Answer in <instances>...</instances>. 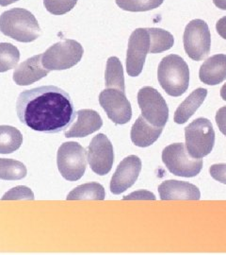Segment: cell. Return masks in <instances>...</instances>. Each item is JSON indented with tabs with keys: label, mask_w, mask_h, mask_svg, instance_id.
<instances>
[{
	"label": "cell",
	"mask_w": 226,
	"mask_h": 255,
	"mask_svg": "<svg viewBox=\"0 0 226 255\" xmlns=\"http://www.w3.org/2000/svg\"><path fill=\"white\" fill-rule=\"evenodd\" d=\"M19 120L45 133H58L71 126L75 111L70 95L54 85L26 90L16 101Z\"/></svg>",
	"instance_id": "cell-1"
},
{
	"label": "cell",
	"mask_w": 226,
	"mask_h": 255,
	"mask_svg": "<svg viewBox=\"0 0 226 255\" xmlns=\"http://www.w3.org/2000/svg\"><path fill=\"white\" fill-rule=\"evenodd\" d=\"M0 31L21 43L33 42L42 35L36 17L23 8L10 9L0 15Z\"/></svg>",
	"instance_id": "cell-2"
},
{
	"label": "cell",
	"mask_w": 226,
	"mask_h": 255,
	"mask_svg": "<svg viewBox=\"0 0 226 255\" xmlns=\"http://www.w3.org/2000/svg\"><path fill=\"white\" fill-rule=\"evenodd\" d=\"M157 79L163 90L171 97H180L190 85V69L180 56L164 57L158 64Z\"/></svg>",
	"instance_id": "cell-3"
},
{
	"label": "cell",
	"mask_w": 226,
	"mask_h": 255,
	"mask_svg": "<svg viewBox=\"0 0 226 255\" xmlns=\"http://www.w3.org/2000/svg\"><path fill=\"white\" fill-rule=\"evenodd\" d=\"M84 49L71 39H65L50 46L42 57V64L49 71L66 70L81 61Z\"/></svg>",
	"instance_id": "cell-4"
},
{
	"label": "cell",
	"mask_w": 226,
	"mask_h": 255,
	"mask_svg": "<svg viewBox=\"0 0 226 255\" xmlns=\"http://www.w3.org/2000/svg\"><path fill=\"white\" fill-rule=\"evenodd\" d=\"M185 138L189 154L196 159L204 158L212 151L215 144L212 123L204 118L195 119L185 128Z\"/></svg>",
	"instance_id": "cell-5"
},
{
	"label": "cell",
	"mask_w": 226,
	"mask_h": 255,
	"mask_svg": "<svg viewBox=\"0 0 226 255\" xmlns=\"http://www.w3.org/2000/svg\"><path fill=\"white\" fill-rule=\"evenodd\" d=\"M57 164L65 180L75 182L81 179L86 171V150L76 142H66L59 147Z\"/></svg>",
	"instance_id": "cell-6"
},
{
	"label": "cell",
	"mask_w": 226,
	"mask_h": 255,
	"mask_svg": "<svg viewBox=\"0 0 226 255\" xmlns=\"http://www.w3.org/2000/svg\"><path fill=\"white\" fill-rule=\"evenodd\" d=\"M162 161L171 173L179 177H195L203 168V160L191 157L182 143L166 146L162 151Z\"/></svg>",
	"instance_id": "cell-7"
},
{
	"label": "cell",
	"mask_w": 226,
	"mask_h": 255,
	"mask_svg": "<svg viewBox=\"0 0 226 255\" xmlns=\"http://www.w3.org/2000/svg\"><path fill=\"white\" fill-rule=\"evenodd\" d=\"M186 53L193 61L208 57L211 46V34L208 25L202 19H194L187 25L183 37Z\"/></svg>",
	"instance_id": "cell-8"
},
{
	"label": "cell",
	"mask_w": 226,
	"mask_h": 255,
	"mask_svg": "<svg viewBox=\"0 0 226 255\" xmlns=\"http://www.w3.org/2000/svg\"><path fill=\"white\" fill-rule=\"evenodd\" d=\"M138 104L144 119L154 127L163 128L169 119V108L161 94L145 86L138 93Z\"/></svg>",
	"instance_id": "cell-9"
},
{
	"label": "cell",
	"mask_w": 226,
	"mask_h": 255,
	"mask_svg": "<svg viewBox=\"0 0 226 255\" xmlns=\"http://www.w3.org/2000/svg\"><path fill=\"white\" fill-rule=\"evenodd\" d=\"M151 40L147 28H137L128 40L127 52V72L137 77L143 72L146 56L150 51Z\"/></svg>",
	"instance_id": "cell-10"
},
{
	"label": "cell",
	"mask_w": 226,
	"mask_h": 255,
	"mask_svg": "<svg viewBox=\"0 0 226 255\" xmlns=\"http://www.w3.org/2000/svg\"><path fill=\"white\" fill-rule=\"evenodd\" d=\"M99 103L108 118L115 124H127L132 118V108L126 92L107 88L100 93Z\"/></svg>",
	"instance_id": "cell-11"
},
{
	"label": "cell",
	"mask_w": 226,
	"mask_h": 255,
	"mask_svg": "<svg viewBox=\"0 0 226 255\" xmlns=\"http://www.w3.org/2000/svg\"><path fill=\"white\" fill-rule=\"evenodd\" d=\"M88 162L91 170L99 176L109 173L114 162L113 146L103 133L93 137L88 147Z\"/></svg>",
	"instance_id": "cell-12"
},
{
	"label": "cell",
	"mask_w": 226,
	"mask_h": 255,
	"mask_svg": "<svg viewBox=\"0 0 226 255\" xmlns=\"http://www.w3.org/2000/svg\"><path fill=\"white\" fill-rule=\"evenodd\" d=\"M142 170V161L136 155L125 158L117 166L110 182V191L120 195L130 188L139 178Z\"/></svg>",
	"instance_id": "cell-13"
},
{
	"label": "cell",
	"mask_w": 226,
	"mask_h": 255,
	"mask_svg": "<svg viewBox=\"0 0 226 255\" xmlns=\"http://www.w3.org/2000/svg\"><path fill=\"white\" fill-rule=\"evenodd\" d=\"M43 54L35 55L19 64L13 71V81L20 86H27L42 80L49 74L42 64Z\"/></svg>",
	"instance_id": "cell-14"
},
{
	"label": "cell",
	"mask_w": 226,
	"mask_h": 255,
	"mask_svg": "<svg viewBox=\"0 0 226 255\" xmlns=\"http://www.w3.org/2000/svg\"><path fill=\"white\" fill-rule=\"evenodd\" d=\"M158 193L162 201H199L201 193L192 183L170 180L158 186Z\"/></svg>",
	"instance_id": "cell-15"
},
{
	"label": "cell",
	"mask_w": 226,
	"mask_h": 255,
	"mask_svg": "<svg viewBox=\"0 0 226 255\" xmlns=\"http://www.w3.org/2000/svg\"><path fill=\"white\" fill-rule=\"evenodd\" d=\"M77 120L65 131L66 138L85 137L97 131L103 126V120L99 114L93 110L83 109L76 112Z\"/></svg>",
	"instance_id": "cell-16"
},
{
	"label": "cell",
	"mask_w": 226,
	"mask_h": 255,
	"mask_svg": "<svg viewBox=\"0 0 226 255\" xmlns=\"http://www.w3.org/2000/svg\"><path fill=\"white\" fill-rule=\"evenodd\" d=\"M200 81L208 85H217L226 80V55L217 54L208 58L201 65Z\"/></svg>",
	"instance_id": "cell-17"
},
{
	"label": "cell",
	"mask_w": 226,
	"mask_h": 255,
	"mask_svg": "<svg viewBox=\"0 0 226 255\" xmlns=\"http://www.w3.org/2000/svg\"><path fill=\"white\" fill-rule=\"evenodd\" d=\"M162 130L163 128L154 127L141 116L131 128V141L135 146L147 147L153 145L159 138Z\"/></svg>",
	"instance_id": "cell-18"
},
{
	"label": "cell",
	"mask_w": 226,
	"mask_h": 255,
	"mask_svg": "<svg viewBox=\"0 0 226 255\" xmlns=\"http://www.w3.org/2000/svg\"><path fill=\"white\" fill-rule=\"evenodd\" d=\"M208 96V90L198 88L192 92L190 96L181 103L174 113V122L184 124L199 109Z\"/></svg>",
	"instance_id": "cell-19"
},
{
	"label": "cell",
	"mask_w": 226,
	"mask_h": 255,
	"mask_svg": "<svg viewBox=\"0 0 226 255\" xmlns=\"http://www.w3.org/2000/svg\"><path fill=\"white\" fill-rule=\"evenodd\" d=\"M106 192L98 182H89L76 186L66 198L67 201H104Z\"/></svg>",
	"instance_id": "cell-20"
},
{
	"label": "cell",
	"mask_w": 226,
	"mask_h": 255,
	"mask_svg": "<svg viewBox=\"0 0 226 255\" xmlns=\"http://www.w3.org/2000/svg\"><path fill=\"white\" fill-rule=\"evenodd\" d=\"M23 143V135L16 128L2 125L0 126V154H10Z\"/></svg>",
	"instance_id": "cell-21"
},
{
	"label": "cell",
	"mask_w": 226,
	"mask_h": 255,
	"mask_svg": "<svg viewBox=\"0 0 226 255\" xmlns=\"http://www.w3.org/2000/svg\"><path fill=\"white\" fill-rule=\"evenodd\" d=\"M106 87L108 89H117L126 92L124 69L121 61L117 57H110L107 61L106 67Z\"/></svg>",
	"instance_id": "cell-22"
},
{
	"label": "cell",
	"mask_w": 226,
	"mask_h": 255,
	"mask_svg": "<svg viewBox=\"0 0 226 255\" xmlns=\"http://www.w3.org/2000/svg\"><path fill=\"white\" fill-rule=\"evenodd\" d=\"M147 29L151 40L149 53H161L172 48L174 44V38L169 31L157 27H148Z\"/></svg>",
	"instance_id": "cell-23"
},
{
	"label": "cell",
	"mask_w": 226,
	"mask_h": 255,
	"mask_svg": "<svg viewBox=\"0 0 226 255\" xmlns=\"http://www.w3.org/2000/svg\"><path fill=\"white\" fill-rule=\"evenodd\" d=\"M26 165L13 159L0 158V179L5 181H18L27 176Z\"/></svg>",
	"instance_id": "cell-24"
},
{
	"label": "cell",
	"mask_w": 226,
	"mask_h": 255,
	"mask_svg": "<svg viewBox=\"0 0 226 255\" xmlns=\"http://www.w3.org/2000/svg\"><path fill=\"white\" fill-rule=\"evenodd\" d=\"M20 52L10 43H0V73L10 70L18 64Z\"/></svg>",
	"instance_id": "cell-25"
},
{
	"label": "cell",
	"mask_w": 226,
	"mask_h": 255,
	"mask_svg": "<svg viewBox=\"0 0 226 255\" xmlns=\"http://www.w3.org/2000/svg\"><path fill=\"white\" fill-rule=\"evenodd\" d=\"M118 6L127 11H147L158 8L164 0H115Z\"/></svg>",
	"instance_id": "cell-26"
},
{
	"label": "cell",
	"mask_w": 226,
	"mask_h": 255,
	"mask_svg": "<svg viewBox=\"0 0 226 255\" xmlns=\"http://www.w3.org/2000/svg\"><path fill=\"white\" fill-rule=\"evenodd\" d=\"M77 0H44L45 9L54 15H64L72 10Z\"/></svg>",
	"instance_id": "cell-27"
},
{
	"label": "cell",
	"mask_w": 226,
	"mask_h": 255,
	"mask_svg": "<svg viewBox=\"0 0 226 255\" xmlns=\"http://www.w3.org/2000/svg\"><path fill=\"white\" fill-rule=\"evenodd\" d=\"M2 201H17V200H34V194L27 186L19 185L13 187L9 191L4 194Z\"/></svg>",
	"instance_id": "cell-28"
},
{
	"label": "cell",
	"mask_w": 226,
	"mask_h": 255,
	"mask_svg": "<svg viewBox=\"0 0 226 255\" xmlns=\"http://www.w3.org/2000/svg\"><path fill=\"white\" fill-rule=\"evenodd\" d=\"M209 172L215 181L226 184V164H213L209 168Z\"/></svg>",
	"instance_id": "cell-29"
},
{
	"label": "cell",
	"mask_w": 226,
	"mask_h": 255,
	"mask_svg": "<svg viewBox=\"0 0 226 255\" xmlns=\"http://www.w3.org/2000/svg\"><path fill=\"white\" fill-rule=\"evenodd\" d=\"M124 200L125 201H127V200H141V201L152 200V201H154L155 197H154V194L151 192L140 190V191L133 192L130 195L124 197Z\"/></svg>",
	"instance_id": "cell-30"
},
{
	"label": "cell",
	"mask_w": 226,
	"mask_h": 255,
	"mask_svg": "<svg viewBox=\"0 0 226 255\" xmlns=\"http://www.w3.org/2000/svg\"><path fill=\"white\" fill-rule=\"evenodd\" d=\"M216 123L220 131L226 136V106L218 110Z\"/></svg>",
	"instance_id": "cell-31"
},
{
	"label": "cell",
	"mask_w": 226,
	"mask_h": 255,
	"mask_svg": "<svg viewBox=\"0 0 226 255\" xmlns=\"http://www.w3.org/2000/svg\"><path fill=\"white\" fill-rule=\"evenodd\" d=\"M216 29L219 35L226 40V16L219 19L216 24Z\"/></svg>",
	"instance_id": "cell-32"
},
{
	"label": "cell",
	"mask_w": 226,
	"mask_h": 255,
	"mask_svg": "<svg viewBox=\"0 0 226 255\" xmlns=\"http://www.w3.org/2000/svg\"><path fill=\"white\" fill-rule=\"evenodd\" d=\"M213 3L219 9L226 10V0H213Z\"/></svg>",
	"instance_id": "cell-33"
},
{
	"label": "cell",
	"mask_w": 226,
	"mask_h": 255,
	"mask_svg": "<svg viewBox=\"0 0 226 255\" xmlns=\"http://www.w3.org/2000/svg\"><path fill=\"white\" fill-rule=\"evenodd\" d=\"M19 0H0V6L2 7H6V6H9L10 4L14 3V2H17Z\"/></svg>",
	"instance_id": "cell-34"
},
{
	"label": "cell",
	"mask_w": 226,
	"mask_h": 255,
	"mask_svg": "<svg viewBox=\"0 0 226 255\" xmlns=\"http://www.w3.org/2000/svg\"><path fill=\"white\" fill-rule=\"evenodd\" d=\"M221 97L224 101H226V83H225V85L221 89Z\"/></svg>",
	"instance_id": "cell-35"
}]
</instances>
